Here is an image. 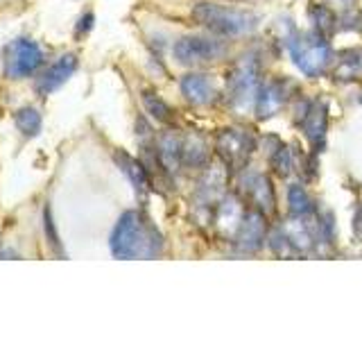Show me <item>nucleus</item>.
Listing matches in <instances>:
<instances>
[{
	"label": "nucleus",
	"mask_w": 362,
	"mask_h": 340,
	"mask_svg": "<svg viewBox=\"0 0 362 340\" xmlns=\"http://www.w3.org/2000/svg\"><path fill=\"white\" fill-rule=\"evenodd\" d=\"M113 159H116L118 168L122 170L124 175H127V179L132 181L134 191L139 193V196H145L147 191H150V173H147L145 164L136 162V159L127 152L118 150L116 154H113Z\"/></svg>",
	"instance_id": "obj_14"
},
{
	"label": "nucleus",
	"mask_w": 362,
	"mask_h": 340,
	"mask_svg": "<svg viewBox=\"0 0 362 340\" xmlns=\"http://www.w3.org/2000/svg\"><path fill=\"white\" fill-rule=\"evenodd\" d=\"M231 3H258V0H231Z\"/></svg>",
	"instance_id": "obj_28"
},
{
	"label": "nucleus",
	"mask_w": 362,
	"mask_h": 340,
	"mask_svg": "<svg viewBox=\"0 0 362 340\" xmlns=\"http://www.w3.org/2000/svg\"><path fill=\"white\" fill-rule=\"evenodd\" d=\"M290 91H292V84L283 77H274V79H269V82L260 84L258 94H256V102H254L256 118L267 120L272 116H276V113L283 109V105L288 102Z\"/></svg>",
	"instance_id": "obj_10"
},
{
	"label": "nucleus",
	"mask_w": 362,
	"mask_h": 340,
	"mask_svg": "<svg viewBox=\"0 0 362 340\" xmlns=\"http://www.w3.org/2000/svg\"><path fill=\"white\" fill-rule=\"evenodd\" d=\"M43 222H45V234H48V243H50V247L57 249L59 254H64V252H62V247H59V238H57V232H54V227H52V218H50V211H48V209L43 211Z\"/></svg>",
	"instance_id": "obj_26"
},
{
	"label": "nucleus",
	"mask_w": 362,
	"mask_h": 340,
	"mask_svg": "<svg viewBox=\"0 0 362 340\" xmlns=\"http://www.w3.org/2000/svg\"><path fill=\"white\" fill-rule=\"evenodd\" d=\"M181 162L188 168H204L209 164V145L199 134H190L181 143Z\"/></svg>",
	"instance_id": "obj_18"
},
{
	"label": "nucleus",
	"mask_w": 362,
	"mask_h": 340,
	"mask_svg": "<svg viewBox=\"0 0 362 340\" xmlns=\"http://www.w3.org/2000/svg\"><path fill=\"white\" fill-rule=\"evenodd\" d=\"M337 28L349 30V32H358L362 28V11L356 9L354 5H349L342 14L337 16Z\"/></svg>",
	"instance_id": "obj_24"
},
{
	"label": "nucleus",
	"mask_w": 362,
	"mask_h": 340,
	"mask_svg": "<svg viewBox=\"0 0 362 340\" xmlns=\"http://www.w3.org/2000/svg\"><path fill=\"white\" fill-rule=\"evenodd\" d=\"M173 55L179 64L184 66H202V64H213L222 60L226 55V45L222 39H211V37H199V34H190V37H181Z\"/></svg>",
	"instance_id": "obj_7"
},
{
	"label": "nucleus",
	"mask_w": 362,
	"mask_h": 340,
	"mask_svg": "<svg viewBox=\"0 0 362 340\" xmlns=\"http://www.w3.org/2000/svg\"><path fill=\"white\" fill-rule=\"evenodd\" d=\"M288 209L292 213V218H305V215H310L315 211V202L310 198V193L301 184L288 186Z\"/></svg>",
	"instance_id": "obj_20"
},
{
	"label": "nucleus",
	"mask_w": 362,
	"mask_h": 340,
	"mask_svg": "<svg viewBox=\"0 0 362 340\" xmlns=\"http://www.w3.org/2000/svg\"><path fill=\"white\" fill-rule=\"evenodd\" d=\"M181 141L179 136L175 134H161V139H158V145H156V157L158 162H161L163 170L168 175H175L179 166H184V162H181Z\"/></svg>",
	"instance_id": "obj_17"
},
{
	"label": "nucleus",
	"mask_w": 362,
	"mask_h": 340,
	"mask_svg": "<svg viewBox=\"0 0 362 340\" xmlns=\"http://www.w3.org/2000/svg\"><path fill=\"white\" fill-rule=\"evenodd\" d=\"M283 43H286V48H288L290 62L297 66L305 77H320L326 73V68L331 66V60H333L331 43H328V37H324V34H320L317 30L301 32L294 26H286Z\"/></svg>",
	"instance_id": "obj_3"
},
{
	"label": "nucleus",
	"mask_w": 362,
	"mask_h": 340,
	"mask_svg": "<svg viewBox=\"0 0 362 340\" xmlns=\"http://www.w3.org/2000/svg\"><path fill=\"white\" fill-rule=\"evenodd\" d=\"M240 200L229 196V198H222V202L218 204V227H220V232L226 236V238H233L235 232H238V227H240L243 218H245V211L240 207Z\"/></svg>",
	"instance_id": "obj_16"
},
{
	"label": "nucleus",
	"mask_w": 362,
	"mask_h": 340,
	"mask_svg": "<svg viewBox=\"0 0 362 340\" xmlns=\"http://www.w3.org/2000/svg\"><path fill=\"white\" fill-rule=\"evenodd\" d=\"M43 64V50L32 39H14L5 48V75L9 79H23L37 73Z\"/></svg>",
	"instance_id": "obj_8"
},
{
	"label": "nucleus",
	"mask_w": 362,
	"mask_h": 340,
	"mask_svg": "<svg viewBox=\"0 0 362 340\" xmlns=\"http://www.w3.org/2000/svg\"><path fill=\"white\" fill-rule=\"evenodd\" d=\"M238 191L256 211L265 215L276 211V193L274 186H272V179L265 173L243 168L240 179H238Z\"/></svg>",
	"instance_id": "obj_9"
},
{
	"label": "nucleus",
	"mask_w": 362,
	"mask_h": 340,
	"mask_svg": "<svg viewBox=\"0 0 362 340\" xmlns=\"http://www.w3.org/2000/svg\"><path fill=\"white\" fill-rule=\"evenodd\" d=\"M354 236H356V241L362 243V207H358L354 213Z\"/></svg>",
	"instance_id": "obj_27"
},
{
	"label": "nucleus",
	"mask_w": 362,
	"mask_h": 340,
	"mask_svg": "<svg viewBox=\"0 0 362 340\" xmlns=\"http://www.w3.org/2000/svg\"><path fill=\"white\" fill-rule=\"evenodd\" d=\"M0 249H3V243H0Z\"/></svg>",
	"instance_id": "obj_29"
},
{
	"label": "nucleus",
	"mask_w": 362,
	"mask_h": 340,
	"mask_svg": "<svg viewBox=\"0 0 362 340\" xmlns=\"http://www.w3.org/2000/svg\"><path fill=\"white\" fill-rule=\"evenodd\" d=\"M93 23H95L93 11H84V14L79 16L77 26H75V34H77V37H86V34L93 30Z\"/></svg>",
	"instance_id": "obj_25"
},
{
	"label": "nucleus",
	"mask_w": 362,
	"mask_h": 340,
	"mask_svg": "<svg viewBox=\"0 0 362 340\" xmlns=\"http://www.w3.org/2000/svg\"><path fill=\"white\" fill-rule=\"evenodd\" d=\"M116 259H154L163 252V234L143 211H124L109 236Z\"/></svg>",
	"instance_id": "obj_1"
},
{
	"label": "nucleus",
	"mask_w": 362,
	"mask_h": 340,
	"mask_svg": "<svg viewBox=\"0 0 362 340\" xmlns=\"http://www.w3.org/2000/svg\"><path fill=\"white\" fill-rule=\"evenodd\" d=\"M14 123H16V128L23 136L34 139V136H39V132H41L43 118H41V111L37 107H21L14 113Z\"/></svg>",
	"instance_id": "obj_21"
},
{
	"label": "nucleus",
	"mask_w": 362,
	"mask_h": 340,
	"mask_svg": "<svg viewBox=\"0 0 362 340\" xmlns=\"http://www.w3.org/2000/svg\"><path fill=\"white\" fill-rule=\"evenodd\" d=\"M77 66H79V60H77V55L73 52H66L62 55L59 60H57L52 66H48L45 71L41 73V77L37 79V94L39 96H50L54 94L57 89H62L68 79L73 77V73L77 71Z\"/></svg>",
	"instance_id": "obj_12"
},
{
	"label": "nucleus",
	"mask_w": 362,
	"mask_h": 340,
	"mask_svg": "<svg viewBox=\"0 0 362 340\" xmlns=\"http://www.w3.org/2000/svg\"><path fill=\"white\" fill-rule=\"evenodd\" d=\"M141 100H143L145 111L150 113L154 120H158V123H170V120H173V109H170L168 102L158 94H154V91H143Z\"/></svg>",
	"instance_id": "obj_23"
},
{
	"label": "nucleus",
	"mask_w": 362,
	"mask_h": 340,
	"mask_svg": "<svg viewBox=\"0 0 362 340\" xmlns=\"http://www.w3.org/2000/svg\"><path fill=\"white\" fill-rule=\"evenodd\" d=\"M179 89L181 96L195 107H206L218 98V89H215L213 77L206 73H186L179 79Z\"/></svg>",
	"instance_id": "obj_13"
},
{
	"label": "nucleus",
	"mask_w": 362,
	"mask_h": 340,
	"mask_svg": "<svg viewBox=\"0 0 362 340\" xmlns=\"http://www.w3.org/2000/svg\"><path fill=\"white\" fill-rule=\"evenodd\" d=\"M267 157H269V166L274 170L276 177H288L294 170L292 150L288 145H283L281 141H276L274 147H267Z\"/></svg>",
	"instance_id": "obj_22"
},
{
	"label": "nucleus",
	"mask_w": 362,
	"mask_h": 340,
	"mask_svg": "<svg viewBox=\"0 0 362 340\" xmlns=\"http://www.w3.org/2000/svg\"><path fill=\"white\" fill-rule=\"evenodd\" d=\"M192 18L204 30H209L211 34L220 39H240L252 34L260 16H256L254 11L243 9V7H231L222 3H213V0H202L192 9Z\"/></svg>",
	"instance_id": "obj_2"
},
{
	"label": "nucleus",
	"mask_w": 362,
	"mask_h": 340,
	"mask_svg": "<svg viewBox=\"0 0 362 340\" xmlns=\"http://www.w3.org/2000/svg\"><path fill=\"white\" fill-rule=\"evenodd\" d=\"M256 152V136L243 128H224L218 134V154L229 170H243Z\"/></svg>",
	"instance_id": "obj_6"
},
{
	"label": "nucleus",
	"mask_w": 362,
	"mask_h": 340,
	"mask_svg": "<svg viewBox=\"0 0 362 340\" xmlns=\"http://www.w3.org/2000/svg\"><path fill=\"white\" fill-rule=\"evenodd\" d=\"M238 252L243 254H256L263 243L267 241V225H265V213H260L256 209L245 211V218L238 227V232L233 236Z\"/></svg>",
	"instance_id": "obj_11"
},
{
	"label": "nucleus",
	"mask_w": 362,
	"mask_h": 340,
	"mask_svg": "<svg viewBox=\"0 0 362 340\" xmlns=\"http://www.w3.org/2000/svg\"><path fill=\"white\" fill-rule=\"evenodd\" d=\"M258 89V64L252 55H245L243 60L233 64L229 75H226V102L235 111H245L256 102Z\"/></svg>",
	"instance_id": "obj_4"
},
{
	"label": "nucleus",
	"mask_w": 362,
	"mask_h": 340,
	"mask_svg": "<svg viewBox=\"0 0 362 340\" xmlns=\"http://www.w3.org/2000/svg\"><path fill=\"white\" fill-rule=\"evenodd\" d=\"M333 79H337V82H358V79H362V48H349L337 55Z\"/></svg>",
	"instance_id": "obj_15"
},
{
	"label": "nucleus",
	"mask_w": 362,
	"mask_h": 340,
	"mask_svg": "<svg viewBox=\"0 0 362 340\" xmlns=\"http://www.w3.org/2000/svg\"><path fill=\"white\" fill-rule=\"evenodd\" d=\"M294 125L305 134L315 150L322 152L328 132V105L324 100L301 98L294 105Z\"/></svg>",
	"instance_id": "obj_5"
},
{
	"label": "nucleus",
	"mask_w": 362,
	"mask_h": 340,
	"mask_svg": "<svg viewBox=\"0 0 362 340\" xmlns=\"http://www.w3.org/2000/svg\"><path fill=\"white\" fill-rule=\"evenodd\" d=\"M360 102H362V98H360Z\"/></svg>",
	"instance_id": "obj_30"
},
{
	"label": "nucleus",
	"mask_w": 362,
	"mask_h": 340,
	"mask_svg": "<svg viewBox=\"0 0 362 340\" xmlns=\"http://www.w3.org/2000/svg\"><path fill=\"white\" fill-rule=\"evenodd\" d=\"M308 16H310V26L313 30H317L324 37L333 34V30L337 28V14L335 11L324 5V3H310L308 7Z\"/></svg>",
	"instance_id": "obj_19"
}]
</instances>
